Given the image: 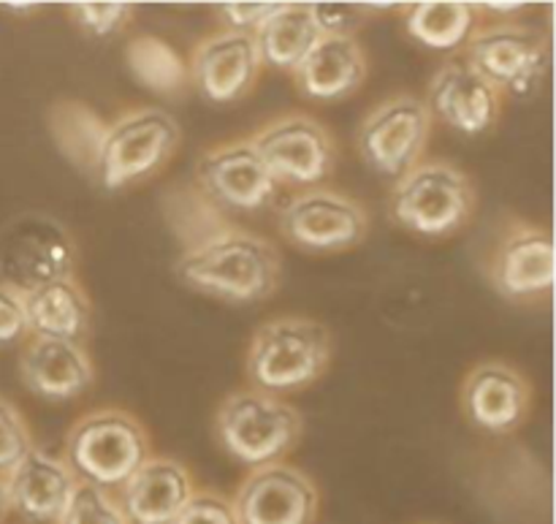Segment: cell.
Returning a JSON list of instances; mask_svg holds the SVG:
<instances>
[{
    "mask_svg": "<svg viewBox=\"0 0 556 524\" xmlns=\"http://www.w3.org/2000/svg\"><path fill=\"white\" fill-rule=\"evenodd\" d=\"M177 277L204 297L228 304H258L280 288L282 259L269 239L233 226L199 248L182 250Z\"/></svg>",
    "mask_w": 556,
    "mask_h": 524,
    "instance_id": "cell-1",
    "label": "cell"
},
{
    "mask_svg": "<svg viewBox=\"0 0 556 524\" xmlns=\"http://www.w3.org/2000/svg\"><path fill=\"white\" fill-rule=\"evenodd\" d=\"M152 457L150 433L123 408H96L71 424L63 460L81 484L117 492Z\"/></svg>",
    "mask_w": 556,
    "mask_h": 524,
    "instance_id": "cell-2",
    "label": "cell"
},
{
    "mask_svg": "<svg viewBox=\"0 0 556 524\" xmlns=\"http://www.w3.org/2000/svg\"><path fill=\"white\" fill-rule=\"evenodd\" d=\"M331 359V335L313 319H271L255 329L244 357L250 389L286 397L313 386Z\"/></svg>",
    "mask_w": 556,
    "mask_h": 524,
    "instance_id": "cell-3",
    "label": "cell"
},
{
    "mask_svg": "<svg viewBox=\"0 0 556 524\" xmlns=\"http://www.w3.org/2000/svg\"><path fill=\"white\" fill-rule=\"evenodd\" d=\"M302 429V413L291 402L250 386L231 391L215 413L217 444L248 471L286 462Z\"/></svg>",
    "mask_w": 556,
    "mask_h": 524,
    "instance_id": "cell-4",
    "label": "cell"
},
{
    "mask_svg": "<svg viewBox=\"0 0 556 524\" xmlns=\"http://www.w3.org/2000/svg\"><path fill=\"white\" fill-rule=\"evenodd\" d=\"M476 212V185L448 161L424 158L394 183L389 215L405 232L424 239L454 237Z\"/></svg>",
    "mask_w": 556,
    "mask_h": 524,
    "instance_id": "cell-5",
    "label": "cell"
},
{
    "mask_svg": "<svg viewBox=\"0 0 556 524\" xmlns=\"http://www.w3.org/2000/svg\"><path fill=\"white\" fill-rule=\"evenodd\" d=\"M462 60L500 96L532 98L546 82L552 49L541 27L503 20L476 27L462 47Z\"/></svg>",
    "mask_w": 556,
    "mask_h": 524,
    "instance_id": "cell-6",
    "label": "cell"
},
{
    "mask_svg": "<svg viewBox=\"0 0 556 524\" xmlns=\"http://www.w3.org/2000/svg\"><path fill=\"white\" fill-rule=\"evenodd\" d=\"M182 141L177 120L157 107H136L106 125L96 179L106 190H123L155 177Z\"/></svg>",
    "mask_w": 556,
    "mask_h": 524,
    "instance_id": "cell-7",
    "label": "cell"
},
{
    "mask_svg": "<svg viewBox=\"0 0 556 524\" xmlns=\"http://www.w3.org/2000/svg\"><path fill=\"white\" fill-rule=\"evenodd\" d=\"M255 152L277 185L320 188L337 169V141L320 120L288 112L261 125L253 136Z\"/></svg>",
    "mask_w": 556,
    "mask_h": 524,
    "instance_id": "cell-8",
    "label": "cell"
},
{
    "mask_svg": "<svg viewBox=\"0 0 556 524\" xmlns=\"http://www.w3.org/2000/svg\"><path fill=\"white\" fill-rule=\"evenodd\" d=\"M429 136L432 117L424 107V98L400 92L369 109L358 125L356 147L362 161L375 174L396 183L424 161Z\"/></svg>",
    "mask_w": 556,
    "mask_h": 524,
    "instance_id": "cell-9",
    "label": "cell"
},
{
    "mask_svg": "<svg viewBox=\"0 0 556 524\" xmlns=\"http://www.w3.org/2000/svg\"><path fill=\"white\" fill-rule=\"evenodd\" d=\"M280 232L304 253H345L367 239L369 215L362 201L329 188L291 196L280 210Z\"/></svg>",
    "mask_w": 556,
    "mask_h": 524,
    "instance_id": "cell-10",
    "label": "cell"
},
{
    "mask_svg": "<svg viewBox=\"0 0 556 524\" xmlns=\"http://www.w3.org/2000/svg\"><path fill=\"white\" fill-rule=\"evenodd\" d=\"M195 185L228 217L233 212L250 215L266 210L280 190L250 139H233L201 152Z\"/></svg>",
    "mask_w": 556,
    "mask_h": 524,
    "instance_id": "cell-11",
    "label": "cell"
},
{
    "mask_svg": "<svg viewBox=\"0 0 556 524\" xmlns=\"http://www.w3.org/2000/svg\"><path fill=\"white\" fill-rule=\"evenodd\" d=\"M239 524H315L320 514L318 484L291 462L250 471L231 498Z\"/></svg>",
    "mask_w": 556,
    "mask_h": 524,
    "instance_id": "cell-12",
    "label": "cell"
},
{
    "mask_svg": "<svg viewBox=\"0 0 556 524\" xmlns=\"http://www.w3.org/2000/svg\"><path fill=\"white\" fill-rule=\"evenodd\" d=\"M489 280L508 302H538L554 288V237L535 223H510L489 261Z\"/></svg>",
    "mask_w": 556,
    "mask_h": 524,
    "instance_id": "cell-13",
    "label": "cell"
},
{
    "mask_svg": "<svg viewBox=\"0 0 556 524\" xmlns=\"http://www.w3.org/2000/svg\"><path fill=\"white\" fill-rule=\"evenodd\" d=\"M261 58L250 33L217 30L201 38L190 54V85L210 103H237L253 92Z\"/></svg>",
    "mask_w": 556,
    "mask_h": 524,
    "instance_id": "cell-14",
    "label": "cell"
},
{
    "mask_svg": "<svg viewBox=\"0 0 556 524\" xmlns=\"http://www.w3.org/2000/svg\"><path fill=\"white\" fill-rule=\"evenodd\" d=\"M432 123L465 136H481L497 125L503 96L483 82L462 58L448 60L434 71L424 98Z\"/></svg>",
    "mask_w": 556,
    "mask_h": 524,
    "instance_id": "cell-15",
    "label": "cell"
},
{
    "mask_svg": "<svg viewBox=\"0 0 556 524\" xmlns=\"http://www.w3.org/2000/svg\"><path fill=\"white\" fill-rule=\"evenodd\" d=\"M76 248L63 226L52 217L30 215L11 226L3 245V272L9 286L27 291L58 277H74Z\"/></svg>",
    "mask_w": 556,
    "mask_h": 524,
    "instance_id": "cell-16",
    "label": "cell"
},
{
    "mask_svg": "<svg viewBox=\"0 0 556 524\" xmlns=\"http://www.w3.org/2000/svg\"><path fill=\"white\" fill-rule=\"evenodd\" d=\"M462 413L489 435H510L525 424L532 406V386L505 362H481L462 380Z\"/></svg>",
    "mask_w": 556,
    "mask_h": 524,
    "instance_id": "cell-17",
    "label": "cell"
},
{
    "mask_svg": "<svg viewBox=\"0 0 556 524\" xmlns=\"http://www.w3.org/2000/svg\"><path fill=\"white\" fill-rule=\"evenodd\" d=\"M20 378L41 400L71 402L96 384V364L81 342L30 335L20 351Z\"/></svg>",
    "mask_w": 556,
    "mask_h": 524,
    "instance_id": "cell-18",
    "label": "cell"
},
{
    "mask_svg": "<svg viewBox=\"0 0 556 524\" xmlns=\"http://www.w3.org/2000/svg\"><path fill=\"white\" fill-rule=\"evenodd\" d=\"M11 495V514L22 524H58L68 509L79 478L63 457L47 449H33L14 471L5 476Z\"/></svg>",
    "mask_w": 556,
    "mask_h": 524,
    "instance_id": "cell-19",
    "label": "cell"
},
{
    "mask_svg": "<svg viewBox=\"0 0 556 524\" xmlns=\"http://www.w3.org/2000/svg\"><path fill=\"white\" fill-rule=\"evenodd\" d=\"M195 492V478L185 462L152 454L114 492L128 524H172Z\"/></svg>",
    "mask_w": 556,
    "mask_h": 524,
    "instance_id": "cell-20",
    "label": "cell"
},
{
    "mask_svg": "<svg viewBox=\"0 0 556 524\" xmlns=\"http://www.w3.org/2000/svg\"><path fill=\"white\" fill-rule=\"evenodd\" d=\"M367 71V52L358 38L324 36L291 76L299 92L309 101L337 103L362 90Z\"/></svg>",
    "mask_w": 556,
    "mask_h": 524,
    "instance_id": "cell-21",
    "label": "cell"
},
{
    "mask_svg": "<svg viewBox=\"0 0 556 524\" xmlns=\"http://www.w3.org/2000/svg\"><path fill=\"white\" fill-rule=\"evenodd\" d=\"M22 297H25L30 335L85 346V337L90 332L92 304L85 288L74 277H58V280L41 283V286L22 291Z\"/></svg>",
    "mask_w": 556,
    "mask_h": 524,
    "instance_id": "cell-22",
    "label": "cell"
},
{
    "mask_svg": "<svg viewBox=\"0 0 556 524\" xmlns=\"http://www.w3.org/2000/svg\"><path fill=\"white\" fill-rule=\"evenodd\" d=\"M320 38L324 33L309 3H277V9L253 33L261 65L286 74L299 68Z\"/></svg>",
    "mask_w": 556,
    "mask_h": 524,
    "instance_id": "cell-23",
    "label": "cell"
},
{
    "mask_svg": "<svg viewBox=\"0 0 556 524\" xmlns=\"http://www.w3.org/2000/svg\"><path fill=\"white\" fill-rule=\"evenodd\" d=\"M47 125L54 147L63 152L65 161L96 177L98 155H101V145L109 125L103 123L101 114L87 107L85 101L63 98V101L49 107Z\"/></svg>",
    "mask_w": 556,
    "mask_h": 524,
    "instance_id": "cell-24",
    "label": "cell"
},
{
    "mask_svg": "<svg viewBox=\"0 0 556 524\" xmlns=\"http://www.w3.org/2000/svg\"><path fill=\"white\" fill-rule=\"evenodd\" d=\"M478 5L462 0L413 3L405 14V30L421 47L434 52H456L476 33Z\"/></svg>",
    "mask_w": 556,
    "mask_h": 524,
    "instance_id": "cell-25",
    "label": "cell"
},
{
    "mask_svg": "<svg viewBox=\"0 0 556 524\" xmlns=\"http://www.w3.org/2000/svg\"><path fill=\"white\" fill-rule=\"evenodd\" d=\"M163 215L174 237L185 245V250L199 248L210 239L220 237L228 228H233L231 217L217 210L210 199L199 190V185H168L161 196Z\"/></svg>",
    "mask_w": 556,
    "mask_h": 524,
    "instance_id": "cell-26",
    "label": "cell"
},
{
    "mask_svg": "<svg viewBox=\"0 0 556 524\" xmlns=\"http://www.w3.org/2000/svg\"><path fill=\"white\" fill-rule=\"evenodd\" d=\"M125 65L144 90L155 96H179L190 85L188 63L168 41L157 36H136L125 47Z\"/></svg>",
    "mask_w": 556,
    "mask_h": 524,
    "instance_id": "cell-27",
    "label": "cell"
},
{
    "mask_svg": "<svg viewBox=\"0 0 556 524\" xmlns=\"http://www.w3.org/2000/svg\"><path fill=\"white\" fill-rule=\"evenodd\" d=\"M58 524H128V520H125L114 492L79 482Z\"/></svg>",
    "mask_w": 556,
    "mask_h": 524,
    "instance_id": "cell-28",
    "label": "cell"
},
{
    "mask_svg": "<svg viewBox=\"0 0 556 524\" xmlns=\"http://www.w3.org/2000/svg\"><path fill=\"white\" fill-rule=\"evenodd\" d=\"M33 449L36 440L22 411L11 400L0 397V476H9Z\"/></svg>",
    "mask_w": 556,
    "mask_h": 524,
    "instance_id": "cell-29",
    "label": "cell"
},
{
    "mask_svg": "<svg viewBox=\"0 0 556 524\" xmlns=\"http://www.w3.org/2000/svg\"><path fill=\"white\" fill-rule=\"evenodd\" d=\"M68 14L81 33L92 38H112L134 16L130 3H71Z\"/></svg>",
    "mask_w": 556,
    "mask_h": 524,
    "instance_id": "cell-30",
    "label": "cell"
},
{
    "mask_svg": "<svg viewBox=\"0 0 556 524\" xmlns=\"http://www.w3.org/2000/svg\"><path fill=\"white\" fill-rule=\"evenodd\" d=\"M172 524H239L233 516L231 498L215 489H195L179 516Z\"/></svg>",
    "mask_w": 556,
    "mask_h": 524,
    "instance_id": "cell-31",
    "label": "cell"
},
{
    "mask_svg": "<svg viewBox=\"0 0 556 524\" xmlns=\"http://www.w3.org/2000/svg\"><path fill=\"white\" fill-rule=\"evenodd\" d=\"M313 5L315 22H318L324 36H342V38H356L362 30L367 9L356 3H309Z\"/></svg>",
    "mask_w": 556,
    "mask_h": 524,
    "instance_id": "cell-32",
    "label": "cell"
},
{
    "mask_svg": "<svg viewBox=\"0 0 556 524\" xmlns=\"http://www.w3.org/2000/svg\"><path fill=\"white\" fill-rule=\"evenodd\" d=\"M27 337H30V329H27L25 297L20 288L0 283V348L25 342Z\"/></svg>",
    "mask_w": 556,
    "mask_h": 524,
    "instance_id": "cell-33",
    "label": "cell"
},
{
    "mask_svg": "<svg viewBox=\"0 0 556 524\" xmlns=\"http://www.w3.org/2000/svg\"><path fill=\"white\" fill-rule=\"evenodd\" d=\"M277 9V3H223L217 9V16L223 22V30L250 33L253 36L255 27Z\"/></svg>",
    "mask_w": 556,
    "mask_h": 524,
    "instance_id": "cell-34",
    "label": "cell"
},
{
    "mask_svg": "<svg viewBox=\"0 0 556 524\" xmlns=\"http://www.w3.org/2000/svg\"><path fill=\"white\" fill-rule=\"evenodd\" d=\"M11 516V495H9V484L5 478L0 476V524H5V520Z\"/></svg>",
    "mask_w": 556,
    "mask_h": 524,
    "instance_id": "cell-35",
    "label": "cell"
},
{
    "mask_svg": "<svg viewBox=\"0 0 556 524\" xmlns=\"http://www.w3.org/2000/svg\"><path fill=\"white\" fill-rule=\"evenodd\" d=\"M521 9H525V3H486L483 5V11H489V14H510V16Z\"/></svg>",
    "mask_w": 556,
    "mask_h": 524,
    "instance_id": "cell-36",
    "label": "cell"
},
{
    "mask_svg": "<svg viewBox=\"0 0 556 524\" xmlns=\"http://www.w3.org/2000/svg\"><path fill=\"white\" fill-rule=\"evenodd\" d=\"M3 11H9V14H36L38 3H3Z\"/></svg>",
    "mask_w": 556,
    "mask_h": 524,
    "instance_id": "cell-37",
    "label": "cell"
}]
</instances>
